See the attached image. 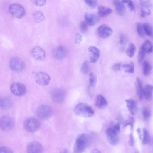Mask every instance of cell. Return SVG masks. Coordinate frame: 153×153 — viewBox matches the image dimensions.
I'll return each instance as SVG.
<instances>
[{
	"mask_svg": "<svg viewBox=\"0 0 153 153\" xmlns=\"http://www.w3.org/2000/svg\"><path fill=\"white\" fill-rule=\"evenodd\" d=\"M90 138L85 134L79 135L76 139L74 147L75 153H82L84 151L90 144Z\"/></svg>",
	"mask_w": 153,
	"mask_h": 153,
	"instance_id": "1",
	"label": "cell"
},
{
	"mask_svg": "<svg viewBox=\"0 0 153 153\" xmlns=\"http://www.w3.org/2000/svg\"><path fill=\"white\" fill-rule=\"evenodd\" d=\"M74 111L77 115L85 118L93 116L95 112L92 107L87 104L80 103L75 107Z\"/></svg>",
	"mask_w": 153,
	"mask_h": 153,
	"instance_id": "2",
	"label": "cell"
},
{
	"mask_svg": "<svg viewBox=\"0 0 153 153\" xmlns=\"http://www.w3.org/2000/svg\"><path fill=\"white\" fill-rule=\"evenodd\" d=\"M9 11L11 15L19 19L23 17L26 14L24 8L19 4L15 3L11 4L9 6Z\"/></svg>",
	"mask_w": 153,
	"mask_h": 153,
	"instance_id": "3",
	"label": "cell"
},
{
	"mask_svg": "<svg viewBox=\"0 0 153 153\" xmlns=\"http://www.w3.org/2000/svg\"><path fill=\"white\" fill-rule=\"evenodd\" d=\"M24 126L25 130L30 132L36 131L40 128L41 123L37 119L30 117L28 118L24 122Z\"/></svg>",
	"mask_w": 153,
	"mask_h": 153,
	"instance_id": "4",
	"label": "cell"
},
{
	"mask_svg": "<svg viewBox=\"0 0 153 153\" xmlns=\"http://www.w3.org/2000/svg\"><path fill=\"white\" fill-rule=\"evenodd\" d=\"M53 110L49 106L43 105L39 106L37 109L36 114L39 118L46 120L50 118L53 115Z\"/></svg>",
	"mask_w": 153,
	"mask_h": 153,
	"instance_id": "5",
	"label": "cell"
},
{
	"mask_svg": "<svg viewBox=\"0 0 153 153\" xmlns=\"http://www.w3.org/2000/svg\"><path fill=\"white\" fill-rule=\"evenodd\" d=\"M9 66L12 70L16 72H20L24 69L25 63L22 59L17 58H14L10 60Z\"/></svg>",
	"mask_w": 153,
	"mask_h": 153,
	"instance_id": "6",
	"label": "cell"
},
{
	"mask_svg": "<svg viewBox=\"0 0 153 153\" xmlns=\"http://www.w3.org/2000/svg\"><path fill=\"white\" fill-rule=\"evenodd\" d=\"M34 77L37 83L43 86L48 85L51 80L49 75L45 72H39L36 73L34 74Z\"/></svg>",
	"mask_w": 153,
	"mask_h": 153,
	"instance_id": "7",
	"label": "cell"
},
{
	"mask_svg": "<svg viewBox=\"0 0 153 153\" xmlns=\"http://www.w3.org/2000/svg\"><path fill=\"white\" fill-rule=\"evenodd\" d=\"M31 54L34 59L38 61H43L46 58L45 51L39 46L33 47L31 51Z\"/></svg>",
	"mask_w": 153,
	"mask_h": 153,
	"instance_id": "8",
	"label": "cell"
},
{
	"mask_svg": "<svg viewBox=\"0 0 153 153\" xmlns=\"http://www.w3.org/2000/svg\"><path fill=\"white\" fill-rule=\"evenodd\" d=\"M10 90L14 95L17 96H22L26 93V90L24 85L21 83H15L11 86Z\"/></svg>",
	"mask_w": 153,
	"mask_h": 153,
	"instance_id": "9",
	"label": "cell"
},
{
	"mask_svg": "<svg viewBox=\"0 0 153 153\" xmlns=\"http://www.w3.org/2000/svg\"><path fill=\"white\" fill-rule=\"evenodd\" d=\"M113 32V30L110 27L105 24L100 26L97 30L99 37L102 39L109 37L112 35Z\"/></svg>",
	"mask_w": 153,
	"mask_h": 153,
	"instance_id": "10",
	"label": "cell"
},
{
	"mask_svg": "<svg viewBox=\"0 0 153 153\" xmlns=\"http://www.w3.org/2000/svg\"><path fill=\"white\" fill-rule=\"evenodd\" d=\"M51 97L52 100L57 103H61L65 100V91L60 89H56L52 92Z\"/></svg>",
	"mask_w": 153,
	"mask_h": 153,
	"instance_id": "11",
	"label": "cell"
},
{
	"mask_svg": "<svg viewBox=\"0 0 153 153\" xmlns=\"http://www.w3.org/2000/svg\"><path fill=\"white\" fill-rule=\"evenodd\" d=\"M14 123L12 119L8 116H4L1 117L0 120V127L4 131H8L13 127Z\"/></svg>",
	"mask_w": 153,
	"mask_h": 153,
	"instance_id": "12",
	"label": "cell"
},
{
	"mask_svg": "<svg viewBox=\"0 0 153 153\" xmlns=\"http://www.w3.org/2000/svg\"><path fill=\"white\" fill-rule=\"evenodd\" d=\"M109 143L112 145H116L118 144L119 139L117 133L113 128L107 129L105 131Z\"/></svg>",
	"mask_w": 153,
	"mask_h": 153,
	"instance_id": "13",
	"label": "cell"
},
{
	"mask_svg": "<svg viewBox=\"0 0 153 153\" xmlns=\"http://www.w3.org/2000/svg\"><path fill=\"white\" fill-rule=\"evenodd\" d=\"M67 54V49L63 46H57L53 50V55L54 57L58 60H61L64 59Z\"/></svg>",
	"mask_w": 153,
	"mask_h": 153,
	"instance_id": "14",
	"label": "cell"
},
{
	"mask_svg": "<svg viewBox=\"0 0 153 153\" xmlns=\"http://www.w3.org/2000/svg\"><path fill=\"white\" fill-rule=\"evenodd\" d=\"M84 17L88 25L90 26L95 25L100 21V19L97 16L90 12L85 13Z\"/></svg>",
	"mask_w": 153,
	"mask_h": 153,
	"instance_id": "15",
	"label": "cell"
},
{
	"mask_svg": "<svg viewBox=\"0 0 153 153\" xmlns=\"http://www.w3.org/2000/svg\"><path fill=\"white\" fill-rule=\"evenodd\" d=\"M43 150L41 144L36 142L30 143L27 147V151L28 153H42Z\"/></svg>",
	"mask_w": 153,
	"mask_h": 153,
	"instance_id": "16",
	"label": "cell"
},
{
	"mask_svg": "<svg viewBox=\"0 0 153 153\" xmlns=\"http://www.w3.org/2000/svg\"><path fill=\"white\" fill-rule=\"evenodd\" d=\"M88 51L90 54V62L91 63H96L100 56V50L97 47L92 46L89 48Z\"/></svg>",
	"mask_w": 153,
	"mask_h": 153,
	"instance_id": "17",
	"label": "cell"
},
{
	"mask_svg": "<svg viewBox=\"0 0 153 153\" xmlns=\"http://www.w3.org/2000/svg\"><path fill=\"white\" fill-rule=\"evenodd\" d=\"M108 103L105 97L101 95L97 96L95 99V105L99 109H103L107 107Z\"/></svg>",
	"mask_w": 153,
	"mask_h": 153,
	"instance_id": "18",
	"label": "cell"
},
{
	"mask_svg": "<svg viewBox=\"0 0 153 153\" xmlns=\"http://www.w3.org/2000/svg\"><path fill=\"white\" fill-rule=\"evenodd\" d=\"M135 86L137 95L139 99L142 100L144 97V88L141 79L137 77L136 79Z\"/></svg>",
	"mask_w": 153,
	"mask_h": 153,
	"instance_id": "19",
	"label": "cell"
},
{
	"mask_svg": "<svg viewBox=\"0 0 153 153\" xmlns=\"http://www.w3.org/2000/svg\"><path fill=\"white\" fill-rule=\"evenodd\" d=\"M112 12V9L103 6H99L98 8V15L101 18L107 16L111 14Z\"/></svg>",
	"mask_w": 153,
	"mask_h": 153,
	"instance_id": "20",
	"label": "cell"
},
{
	"mask_svg": "<svg viewBox=\"0 0 153 153\" xmlns=\"http://www.w3.org/2000/svg\"><path fill=\"white\" fill-rule=\"evenodd\" d=\"M114 4L117 14L121 16L123 15L125 11V8L123 4L120 0H114Z\"/></svg>",
	"mask_w": 153,
	"mask_h": 153,
	"instance_id": "21",
	"label": "cell"
},
{
	"mask_svg": "<svg viewBox=\"0 0 153 153\" xmlns=\"http://www.w3.org/2000/svg\"><path fill=\"white\" fill-rule=\"evenodd\" d=\"M127 104V107L130 113L132 115H134L137 111V105L135 101L133 99L130 98L125 100Z\"/></svg>",
	"mask_w": 153,
	"mask_h": 153,
	"instance_id": "22",
	"label": "cell"
},
{
	"mask_svg": "<svg viewBox=\"0 0 153 153\" xmlns=\"http://www.w3.org/2000/svg\"><path fill=\"white\" fill-rule=\"evenodd\" d=\"M153 86L151 85H146L144 88V97L147 100H150L152 97Z\"/></svg>",
	"mask_w": 153,
	"mask_h": 153,
	"instance_id": "23",
	"label": "cell"
},
{
	"mask_svg": "<svg viewBox=\"0 0 153 153\" xmlns=\"http://www.w3.org/2000/svg\"><path fill=\"white\" fill-rule=\"evenodd\" d=\"M12 102L11 100L7 97H3L0 100V106L4 110H7L11 107Z\"/></svg>",
	"mask_w": 153,
	"mask_h": 153,
	"instance_id": "24",
	"label": "cell"
},
{
	"mask_svg": "<svg viewBox=\"0 0 153 153\" xmlns=\"http://www.w3.org/2000/svg\"><path fill=\"white\" fill-rule=\"evenodd\" d=\"M34 21L37 23H39L43 21L45 19V16L43 13L39 11H34L32 14Z\"/></svg>",
	"mask_w": 153,
	"mask_h": 153,
	"instance_id": "25",
	"label": "cell"
},
{
	"mask_svg": "<svg viewBox=\"0 0 153 153\" xmlns=\"http://www.w3.org/2000/svg\"><path fill=\"white\" fill-rule=\"evenodd\" d=\"M152 67L150 63L147 61H144L143 65V75L147 76L149 75L151 73Z\"/></svg>",
	"mask_w": 153,
	"mask_h": 153,
	"instance_id": "26",
	"label": "cell"
},
{
	"mask_svg": "<svg viewBox=\"0 0 153 153\" xmlns=\"http://www.w3.org/2000/svg\"><path fill=\"white\" fill-rule=\"evenodd\" d=\"M142 45L146 53H150L153 52V44L150 41H145Z\"/></svg>",
	"mask_w": 153,
	"mask_h": 153,
	"instance_id": "27",
	"label": "cell"
},
{
	"mask_svg": "<svg viewBox=\"0 0 153 153\" xmlns=\"http://www.w3.org/2000/svg\"><path fill=\"white\" fill-rule=\"evenodd\" d=\"M122 68L125 72L133 73L134 71V64L133 62H131L129 64H124L123 65Z\"/></svg>",
	"mask_w": 153,
	"mask_h": 153,
	"instance_id": "28",
	"label": "cell"
},
{
	"mask_svg": "<svg viewBox=\"0 0 153 153\" xmlns=\"http://www.w3.org/2000/svg\"><path fill=\"white\" fill-rule=\"evenodd\" d=\"M136 50V47L135 45L131 43L129 46L127 51V54L130 58H132L134 56Z\"/></svg>",
	"mask_w": 153,
	"mask_h": 153,
	"instance_id": "29",
	"label": "cell"
},
{
	"mask_svg": "<svg viewBox=\"0 0 153 153\" xmlns=\"http://www.w3.org/2000/svg\"><path fill=\"white\" fill-rule=\"evenodd\" d=\"M143 28L146 34L150 37L153 36V28L152 26L147 23H145L143 25Z\"/></svg>",
	"mask_w": 153,
	"mask_h": 153,
	"instance_id": "30",
	"label": "cell"
},
{
	"mask_svg": "<svg viewBox=\"0 0 153 153\" xmlns=\"http://www.w3.org/2000/svg\"><path fill=\"white\" fill-rule=\"evenodd\" d=\"M143 144H149L150 140V135L148 131L145 128L143 129Z\"/></svg>",
	"mask_w": 153,
	"mask_h": 153,
	"instance_id": "31",
	"label": "cell"
},
{
	"mask_svg": "<svg viewBox=\"0 0 153 153\" xmlns=\"http://www.w3.org/2000/svg\"><path fill=\"white\" fill-rule=\"evenodd\" d=\"M146 53L142 45L140 47L138 55V59L139 63H141L144 59Z\"/></svg>",
	"mask_w": 153,
	"mask_h": 153,
	"instance_id": "32",
	"label": "cell"
},
{
	"mask_svg": "<svg viewBox=\"0 0 153 153\" xmlns=\"http://www.w3.org/2000/svg\"><path fill=\"white\" fill-rule=\"evenodd\" d=\"M89 81L90 86L92 87L95 86L97 82V77L94 73H91L89 75Z\"/></svg>",
	"mask_w": 153,
	"mask_h": 153,
	"instance_id": "33",
	"label": "cell"
},
{
	"mask_svg": "<svg viewBox=\"0 0 153 153\" xmlns=\"http://www.w3.org/2000/svg\"><path fill=\"white\" fill-rule=\"evenodd\" d=\"M137 28L138 35L141 38L144 37L145 32L143 25H142L140 23H137Z\"/></svg>",
	"mask_w": 153,
	"mask_h": 153,
	"instance_id": "34",
	"label": "cell"
},
{
	"mask_svg": "<svg viewBox=\"0 0 153 153\" xmlns=\"http://www.w3.org/2000/svg\"><path fill=\"white\" fill-rule=\"evenodd\" d=\"M89 64L87 61L84 62L81 67V71L85 74H87L89 71Z\"/></svg>",
	"mask_w": 153,
	"mask_h": 153,
	"instance_id": "35",
	"label": "cell"
},
{
	"mask_svg": "<svg viewBox=\"0 0 153 153\" xmlns=\"http://www.w3.org/2000/svg\"><path fill=\"white\" fill-rule=\"evenodd\" d=\"M142 115L144 120H148L151 116V111L148 108H145L143 110Z\"/></svg>",
	"mask_w": 153,
	"mask_h": 153,
	"instance_id": "36",
	"label": "cell"
},
{
	"mask_svg": "<svg viewBox=\"0 0 153 153\" xmlns=\"http://www.w3.org/2000/svg\"><path fill=\"white\" fill-rule=\"evenodd\" d=\"M85 3L89 6L92 8H95L97 4V0H84Z\"/></svg>",
	"mask_w": 153,
	"mask_h": 153,
	"instance_id": "37",
	"label": "cell"
},
{
	"mask_svg": "<svg viewBox=\"0 0 153 153\" xmlns=\"http://www.w3.org/2000/svg\"><path fill=\"white\" fill-rule=\"evenodd\" d=\"M88 24L86 21H82L80 25V29L81 32L83 33H85L88 29Z\"/></svg>",
	"mask_w": 153,
	"mask_h": 153,
	"instance_id": "38",
	"label": "cell"
},
{
	"mask_svg": "<svg viewBox=\"0 0 153 153\" xmlns=\"http://www.w3.org/2000/svg\"><path fill=\"white\" fill-rule=\"evenodd\" d=\"M32 3L38 6H42L46 3V0H31Z\"/></svg>",
	"mask_w": 153,
	"mask_h": 153,
	"instance_id": "39",
	"label": "cell"
},
{
	"mask_svg": "<svg viewBox=\"0 0 153 153\" xmlns=\"http://www.w3.org/2000/svg\"><path fill=\"white\" fill-rule=\"evenodd\" d=\"M82 41V37L79 33H77L75 36V42L76 44H80Z\"/></svg>",
	"mask_w": 153,
	"mask_h": 153,
	"instance_id": "40",
	"label": "cell"
},
{
	"mask_svg": "<svg viewBox=\"0 0 153 153\" xmlns=\"http://www.w3.org/2000/svg\"><path fill=\"white\" fill-rule=\"evenodd\" d=\"M134 121L133 117H130L129 120L125 125L124 127H126L128 125H130L131 127V129L132 130L133 127V125Z\"/></svg>",
	"mask_w": 153,
	"mask_h": 153,
	"instance_id": "41",
	"label": "cell"
},
{
	"mask_svg": "<svg viewBox=\"0 0 153 153\" xmlns=\"http://www.w3.org/2000/svg\"><path fill=\"white\" fill-rule=\"evenodd\" d=\"M12 150L5 147H2L0 148V153H13Z\"/></svg>",
	"mask_w": 153,
	"mask_h": 153,
	"instance_id": "42",
	"label": "cell"
},
{
	"mask_svg": "<svg viewBox=\"0 0 153 153\" xmlns=\"http://www.w3.org/2000/svg\"><path fill=\"white\" fill-rule=\"evenodd\" d=\"M122 64L121 63H117L114 64L112 67V70L115 71H120L122 67Z\"/></svg>",
	"mask_w": 153,
	"mask_h": 153,
	"instance_id": "43",
	"label": "cell"
},
{
	"mask_svg": "<svg viewBox=\"0 0 153 153\" xmlns=\"http://www.w3.org/2000/svg\"><path fill=\"white\" fill-rule=\"evenodd\" d=\"M113 129L115 132L117 133L120 130V124L119 123L116 124L114 126Z\"/></svg>",
	"mask_w": 153,
	"mask_h": 153,
	"instance_id": "44",
	"label": "cell"
},
{
	"mask_svg": "<svg viewBox=\"0 0 153 153\" xmlns=\"http://www.w3.org/2000/svg\"><path fill=\"white\" fill-rule=\"evenodd\" d=\"M129 8L131 11H134L135 9V8L131 0H128L127 3Z\"/></svg>",
	"mask_w": 153,
	"mask_h": 153,
	"instance_id": "45",
	"label": "cell"
},
{
	"mask_svg": "<svg viewBox=\"0 0 153 153\" xmlns=\"http://www.w3.org/2000/svg\"><path fill=\"white\" fill-rule=\"evenodd\" d=\"M134 144V141L133 136L132 134H131L130 136V140L129 141V144L131 147H133Z\"/></svg>",
	"mask_w": 153,
	"mask_h": 153,
	"instance_id": "46",
	"label": "cell"
},
{
	"mask_svg": "<svg viewBox=\"0 0 153 153\" xmlns=\"http://www.w3.org/2000/svg\"><path fill=\"white\" fill-rule=\"evenodd\" d=\"M125 37L122 34H121L120 36V43L121 45H123L125 42Z\"/></svg>",
	"mask_w": 153,
	"mask_h": 153,
	"instance_id": "47",
	"label": "cell"
},
{
	"mask_svg": "<svg viewBox=\"0 0 153 153\" xmlns=\"http://www.w3.org/2000/svg\"><path fill=\"white\" fill-rule=\"evenodd\" d=\"M147 16V12L145 11L142 8L141 9V16L142 18H144Z\"/></svg>",
	"mask_w": 153,
	"mask_h": 153,
	"instance_id": "48",
	"label": "cell"
},
{
	"mask_svg": "<svg viewBox=\"0 0 153 153\" xmlns=\"http://www.w3.org/2000/svg\"><path fill=\"white\" fill-rule=\"evenodd\" d=\"M137 132L139 135V137L141 140L142 139V134L141 133V129L139 128L137 130Z\"/></svg>",
	"mask_w": 153,
	"mask_h": 153,
	"instance_id": "49",
	"label": "cell"
},
{
	"mask_svg": "<svg viewBox=\"0 0 153 153\" xmlns=\"http://www.w3.org/2000/svg\"><path fill=\"white\" fill-rule=\"evenodd\" d=\"M128 0H122V2L123 4H127Z\"/></svg>",
	"mask_w": 153,
	"mask_h": 153,
	"instance_id": "50",
	"label": "cell"
},
{
	"mask_svg": "<svg viewBox=\"0 0 153 153\" xmlns=\"http://www.w3.org/2000/svg\"><path fill=\"white\" fill-rule=\"evenodd\" d=\"M93 152H95V153H99L100 152L97 149H94V150H93Z\"/></svg>",
	"mask_w": 153,
	"mask_h": 153,
	"instance_id": "51",
	"label": "cell"
},
{
	"mask_svg": "<svg viewBox=\"0 0 153 153\" xmlns=\"http://www.w3.org/2000/svg\"><path fill=\"white\" fill-rule=\"evenodd\" d=\"M140 1H142V0H140Z\"/></svg>",
	"mask_w": 153,
	"mask_h": 153,
	"instance_id": "52",
	"label": "cell"
}]
</instances>
